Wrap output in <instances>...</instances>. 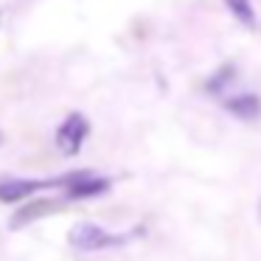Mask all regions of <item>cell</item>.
<instances>
[{"label":"cell","instance_id":"4","mask_svg":"<svg viewBox=\"0 0 261 261\" xmlns=\"http://www.w3.org/2000/svg\"><path fill=\"white\" fill-rule=\"evenodd\" d=\"M113 188L110 177H98L93 171H70V182L65 186V197L68 199H93L101 197Z\"/></svg>","mask_w":261,"mask_h":261},{"label":"cell","instance_id":"5","mask_svg":"<svg viewBox=\"0 0 261 261\" xmlns=\"http://www.w3.org/2000/svg\"><path fill=\"white\" fill-rule=\"evenodd\" d=\"M59 211V202H54V199H31V202H25L23 208H17L12 214V219H9V227L12 230H20V227L31 225V222L42 219V216H51Z\"/></svg>","mask_w":261,"mask_h":261},{"label":"cell","instance_id":"2","mask_svg":"<svg viewBox=\"0 0 261 261\" xmlns=\"http://www.w3.org/2000/svg\"><path fill=\"white\" fill-rule=\"evenodd\" d=\"M87 135H90V121L82 113H70L62 124L57 126V135H54V143L57 149L65 154V158H76L85 146Z\"/></svg>","mask_w":261,"mask_h":261},{"label":"cell","instance_id":"7","mask_svg":"<svg viewBox=\"0 0 261 261\" xmlns=\"http://www.w3.org/2000/svg\"><path fill=\"white\" fill-rule=\"evenodd\" d=\"M225 9L233 14L236 23H242L244 29H255V6L253 0H222Z\"/></svg>","mask_w":261,"mask_h":261},{"label":"cell","instance_id":"3","mask_svg":"<svg viewBox=\"0 0 261 261\" xmlns=\"http://www.w3.org/2000/svg\"><path fill=\"white\" fill-rule=\"evenodd\" d=\"M59 186V177L54 180H31V177H0V202L12 205L20 199L34 197L37 191H45V188Z\"/></svg>","mask_w":261,"mask_h":261},{"label":"cell","instance_id":"1","mask_svg":"<svg viewBox=\"0 0 261 261\" xmlns=\"http://www.w3.org/2000/svg\"><path fill=\"white\" fill-rule=\"evenodd\" d=\"M138 230L141 227H135V233H110L96 222H76L68 233V244L79 253H101V250L124 247L132 236H138Z\"/></svg>","mask_w":261,"mask_h":261},{"label":"cell","instance_id":"6","mask_svg":"<svg viewBox=\"0 0 261 261\" xmlns=\"http://www.w3.org/2000/svg\"><path fill=\"white\" fill-rule=\"evenodd\" d=\"M225 110L239 121H255L261 115V98L255 93H239L225 98Z\"/></svg>","mask_w":261,"mask_h":261},{"label":"cell","instance_id":"8","mask_svg":"<svg viewBox=\"0 0 261 261\" xmlns=\"http://www.w3.org/2000/svg\"><path fill=\"white\" fill-rule=\"evenodd\" d=\"M233 70H236L233 65H225V70H216V76H214V79H208L205 90H208V93H222V90L227 87V82L233 79Z\"/></svg>","mask_w":261,"mask_h":261},{"label":"cell","instance_id":"9","mask_svg":"<svg viewBox=\"0 0 261 261\" xmlns=\"http://www.w3.org/2000/svg\"><path fill=\"white\" fill-rule=\"evenodd\" d=\"M0 143H3V135H0Z\"/></svg>","mask_w":261,"mask_h":261}]
</instances>
